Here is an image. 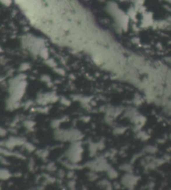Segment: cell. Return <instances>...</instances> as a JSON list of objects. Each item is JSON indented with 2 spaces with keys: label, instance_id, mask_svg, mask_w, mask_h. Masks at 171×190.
<instances>
[{
  "label": "cell",
  "instance_id": "cell-1",
  "mask_svg": "<svg viewBox=\"0 0 171 190\" xmlns=\"http://www.w3.org/2000/svg\"><path fill=\"white\" fill-rule=\"evenodd\" d=\"M10 173L6 169H3V170H0V178L1 179H3V180H5V179H7L9 178V176H10Z\"/></svg>",
  "mask_w": 171,
  "mask_h": 190
},
{
  "label": "cell",
  "instance_id": "cell-2",
  "mask_svg": "<svg viewBox=\"0 0 171 190\" xmlns=\"http://www.w3.org/2000/svg\"><path fill=\"white\" fill-rule=\"evenodd\" d=\"M26 148H28V150H29V151H33L34 149V147L31 144H28V145L26 144Z\"/></svg>",
  "mask_w": 171,
  "mask_h": 190
},
{
  "label": "cell",
  "instance_id": "cell-3",
  "mask_svg": "<svg viewBox=\"0 0 171 190\" xmlns=\"http://www.w3.org/2000/svg\"><path fill=\"white\" fill-rule=\"evenodd\" d=\"M6 133L5 130L0 128V135H4V133Z\"/></svg>",
  "mask_w": 171,
  "mask_h": 190
}]
</instances>
